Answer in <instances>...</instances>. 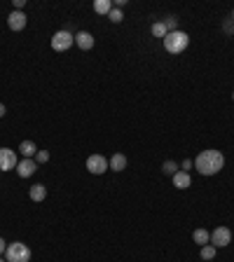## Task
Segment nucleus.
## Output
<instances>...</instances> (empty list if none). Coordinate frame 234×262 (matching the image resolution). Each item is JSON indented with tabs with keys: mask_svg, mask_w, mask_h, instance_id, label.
<instances>
[{
	"mask_svg": "<svg viewBox=\"0 0 234 262\" xmlns=\"http://www.w3.org/2000/svg\"><path fill=\"white\" fill-rule=\"evenodd\" d=\"M223 166H225V157L220 150H201L195 159V169L201 176H216L223 171Z\"/></svg>",
	"mask_w": 234,
	"mask_h": 262,
	"instance_id": "nucleus-1",
	"label": "nucleus"
},
{
	"mask_svg": "<svg viewBox=\"0 0 234 262\" xmlns=\"http://www.w3.org/2000/svg\"><path fill=\"white\" fill-rule=\"evenodd\" d=\"M188 45H190V36L185 31H171L164 37V49L169 54H180V52L188 49Z\"/></svg>",
	"mask_w": 234,
	"mask_h": 262,
	"instance_id": "nucleus-2",
	"label": "nucleus"
},
{
	"mask_svg": "<svg viewBox=\"0 0 234 262\" xmlns=\"http://www.w3.org/2000/svg\"><path fill=\"white\" fill-rule=\"evenodd\" d=\"M5 260L7 262H28L31 260V248H28L24 241H12V244H7Z\"/></svg>",
	"mask_w": 234,
	"mask_h": 262,
	"instance_id": "nucleus-3",
	"label": "nucleus"
},
{
	"mask_svg": "<svg viewBox=\"0 0 234 262\" xmlns=\"http://www.w3.org/2000/svg\"><path fill=\"white\" fill-rule=\"evenodd\" d=\"M75 45V36H73L71 31H56L54 36H52V49L54 52H66V49H71Z\"/></svg>",
	"mask_w": 234,
	"mask_h": 262,
	"instance_id": "nucleus-4",
	"label": "nucleus"
},
{
	"mask_svg": "<svg viewBox=\"0 0 234 262\" xmlns=\"http://www.w3.org/2000/svg\"><path fill=\"white\" fill-rule=\"evenodd\" d=\"M17 164H19V157H17V150L12 148H0V171H17Z\"/></svg>",
	"mask_w": 234,
	"mask_h": 262,
	"instance_id": "nucleus-5",
	"label": "nucleus"
},
{
	"mask_svg": "<svg viewBox=\"0 0 234 262\" xmlns=\"http://www.w3.org/2000/svg\"><path fill=\"white\" fill-rule=\"evenodd\" d=\"M87 171L94 173V176H103L106 171H110L108 159L103 154H91L89 159H87Z\"/></svg>",
	"mask_w": 234,
	"mask_h": 262,
	"instance_id": "nucleus-6",
	"label": "nucleus"
},
{
	"mask_svg": "<svg viewBox=\"0 0 234 262\" xmlns=\"http://www.w3.org/2000/svg\"><path fill=\"white\" fill-rule=\"evenodd\" d=\"M232 244V232H230V227H216L213 232H211V246H216V248H225V246Z\"/></svg>",
	"mask_w": 234,
	"mask_h": 262,
	"instance_id": "nucleus-7",
	"label": "nucleus"
},
{
	"mask_svg": "<svg viewBox=\"0 0 234 262\" xmlns=\"http://www.w3.org/2000/svg\"><path fill=\"white\" fill-rule=\"evenodd\" d=\"M28 24L26 19V12H19V9H14V12H9L7 17V26L12 28V31H24Z\"/></svg>",
	"mask_w": 234,
	"mask_h": 262,
	"instance_id": "nucleus-8",
	"label": "nucleus"
},
{
	"mask_svg": "<svg viewBox=\"0 0 234 262\" xmlns=\"http://www.w3.org/2000/svg\"><path fill=\"white\" fill-rule=\"evenodd\" d=\"M75 45L80 47L82 52H89V49H94V36L89 31H80V33H75Z\"/></svg>",
	"mask_w": 234,
	"mask_h": 262,
	"instance_id": "nucleus-9",
	"label": "nucleus"
},
{
	"mask_svg": "<svg viewBox=\"0 0 234 262\" xmlns=\"http://www.w3.org/2000/svg\"><path fill=\"white\" fill-rule=\"evenodd\" d=\"M36 171H38L36 159H21V162L17 164V173L21 176V178H31Z\"/></svg>",
	"mask_w": 234,
	"mask_h": 262,
	"instance_id": "nucleus-10",
	"label": "nucleus"
},
{
	"mask_svg": "<svg viewBox=\"0 0 234 262\" xmlns=\"http://www.w3.org/2000/svg\"><path fill=\"white\" fill-rule=\"evenodd\" d=\"M171 178H173V187H176V190H188V187H192V176H190L188 171L173 173Z\"/></svg>",
	"mask_w": 234,
	"mask_h": 262,
	"instance_id": "nucleus-11",
	"label": "nucleus"
},
{
	"mask_svg": "<svg viewBox=\"0 0 234 262\" xmlns=\"http://www.w3.org/2000/svg\"><path fill=\"white\" fill-rule=\"evenodd\" d=\"M28 197H31V201H45L47 199V187L42 185V183H36V185H31Z\"/></svg>",
	"mask_w": 234,
	"mask_h": 262,
	"instance_id": "nucleus-12",
	"label": "nucleus"
},
{
	"mask_svg": "<svg viewBox=\"0 0 234 262\" xmlns=\"http://www.w3.org/2000/svg\"><path fill=\"white\" fill-rule=\"evenodd\" d=\"M108 166H110V171H115V173L124 171V169H126V157H124V154H119V152H115L108 159Z\"/></svg>",
	"mask_w": 234,
	"mask_h": 262,
	"instance_id": "nucleus-13",
	"label": "nucleus"
},
{
	"mask_svg": "<svg viewBox=\"0 0 234 262\" xmlns=\"http://www.w3.org/2000/svg\"><path fill=\"white\" fill-rule=\"evenodd\" d=\"M19 152H21L24 159H33L38 152V145L33 143V141H21V143H19Z\"/></svg>",
	"mask_w": 234,
	"mask_h": 262,
	"instance_id": "nucleus-14",
	"label": "nucleus"
},
{
	"mask_svg": "<svg viewBox=\"0 0 234 262\" xmlns=\"http://www.w3.org/2000/svg\"><path fill=\"white\" fill-rule=\"evenodd\" d=\"M192 241H195L197 246L211 244V232H208V229H204V227H199V229H195V232H192Z\"/></svg>",
	"mask_w": 234,
	"mask_h": 262,
	"instance_id": "nucleus-15",
	"label": "nucleus"
},
{
	"mask_svg": "<svg viewBox=\"0 0 234 262\" xmlns=\"http://www.w3.org/2000/svg\"><path fill=\"white\" fill-rule=\"evenodd\" d=\"M113 7H115L113 0H96V2H94V12H96V14H106V17H108Z\"/></svg>",
	"mask_w": 234,
	"mask_h": 262,
	"instance_id": "nucleus-16",
	"label": "nucleus"
},
{
	"mask_svg": "<svg viewBox=\"0 0 234 262\" xmlns=\"http://www.w3.org/2000/svg\"><path fill=\"white\" fill-rule=\"evenodd\" d=\"M150 31H153V36H155V37H162V40L166 37V33H169V31H166V26H164V21H155Z\"/></svg>",
	"mask_w": 234,
	"mask_h": 262,
	"instance_id": "nucleus-17",
	"label": "nucleus"
},
{
	"mask_svg": "<svg viewBox=\"0 0 234 262\" xmlns=\"http://www.w3.org/2000/svg\"><path fill=\"white\" fill-rule=\"evenodd\" d=\"M216 253H218L216 246H211V244L201 246V260H213V258H216Z\"/></svg>",
	"mask_w": 234,
	"mask_h": 262,
	"instance_id": "nucleus-18",
	"label": "nucleus"
},
{
	"mask_svg": "<svg viewBox=\"0 0 234 262\" xmlns=\"http://www.w3.org/2000/svg\"><path fill=\"white\" fill-rule=\"evenodd\" d=\"M162 171L166 173V176H173V173H178L180 171V166L176 162H171V159H166V162L162 164Z\"/></svg>",
	"mask_w": 234,
	"mask_h": 262,
	"instance_id": "nucleus-19",
	"label": "nucleus"
},
{
	"mask_svg": "<svg viewBox=\"0 0 234 262\" xmlns=\"http://www.w3.org/2000/svg\"><path fill=\"white\" fill-rule=\"evenodd\" d=\"M108 19L113 21V24H119V21H124V14H122V9L113 7L110 9V14H108Z\"/></svg>",
	"mask_w": 234,
	"mask_h": 262,
	"instance_id": "nucleus-20",
	"label": "nucleus"
},
{
	"mask_svg": "<svg viewBox=\"0 0 234 262\" xmlns=\"http://www.w3.org/2000/svg\"><path fill=\"white\" fill-rule=\"evenodd\" d=\"M164 26H166L169 33H171V31H178V19H176V17H166V19H164Z\"/></svg>",
	"mask_w": 234,
	"mask_h": 262,
	"instance_id": "nucleus-21",
	"label": "nucleus"
},
{
	"mask_svg": "<svg viewBox=\"0 0 234 262\" xmlns=\"http://www.w3.org/2000/svg\"><path fill=\"white\" fill-rule=\"evenodd\" d=\"M49 162V152L47 150H38L36 152V164H47Z\"/></svg>",
	"mask_w": 234,
	"mask_h": 262,
	"instance_id": "nucleus-22",
	"label": "nucleus"
},
{
	"mask_svg": "<svg viewBox=\"0 0 234 262\" xmlns=\"http://www.w3.org/2000/svg\"><path fill=\"white\" fill-rule=\"evenodd\" d=\"M223 31L230 33V36H234V21H232V19H227L225 24H223Z\"/></svg>",
	"mask_w": 234,
	"mask_h": 262,
	"instance_id": "nucleus-23",
	"label": "nucleus"
},
{
	"mask_svg": "<svg viewBox=\"0 0 234 262\" xmlns=\"http://www.w3.org/2000/svg\"><path fill=\"white\" fill-rule=\"evenodd\" d=\"M190 169H192V159H185L180 164V171H190Z\"/></svg>",
	"mask_w": 234,
	"mask_h": 262,
	"instance_id": "nucleus-24",
	"label": "nucleus"
},
{
	"mask_svg": "<svg viewBox=\"0 0 234 262\" xmlns=\"http://www.w3.org/2000/svg\"><path fill=\"white\" fill-rule=\"evenodd\" d=\"M5 251H7V244H5V239L0 236V255H5Z\"/></svg>",
	"mask_w": 234,
	"mask_h": 262,
	"instance_id": "nucleus-25",
	"label": "nucleus"
},
{
	"mask_svg": "<svg viewBox=\"0 0 234 262\" xmlns=\"http://www.w3.org/2000/svg\"><path fill=\"white\" fill-rule=\"evenodd\" d=\"M5 115H7V108H5V103H0V119L5 117Z\"/></svg>",
	"mask_w": 234,
	"mask_h": 262,
	"instance_id": "nucleus-26",
	"label": "nucleus"
},
{
	"mask_svg": "<svg viewBox=\"0 0 234 262\" xmlns=\"http://www.w3.org/2000/svg\"><path fill=\"white\" fill-rule=\"evenodd\" d=\"M113 5H117V9H122L126 5V0H117V2H113Z\"/></svg>",
	"mask_w": 234,
	"mask_h": 262,
	"instance_id": "nucleus-27",
	"label": "nucleus"
},
{
	"mask_svg": "<svg viewBox=\"0 0 234 262\" xmlns=\"http://www.w3.org/2000/svg\"><path fill=\"white\" fill-rule=\"evenodd\" d=\"M232 21H234V9H232Z\"/></svg>",
	"mask_w": 234,
	"mask_h": 262,
	"instance_id": "nucleus-28",
	"label": "nucleus"
},
{
	"mask_svg": "<svg viewBox=\"0 0 234 262\" xmlns=\"http://www.w3.org/2000/svg\"><path fill=\"white\" fill-rule=\"evenodd\" d=\"M0 262H5V260H2V255H0Z\"/></svg>",
	"mask_w": 234,
	"mask_h": 262,
	"instance_id": "nucleus-29",
	"label": "nucleus"
},
{
	"mask_svg": "<svg viewBox=\"0 0 234 262\" xmlns=\"http://www.w3.org/2000/svg\"><path fill=\"white\" fill-rule=\"evenodd\" d=\"M232 101H234V91H232Z\"/></svg>",
	"mask_w": 234,
	"mask_h": 262,
	"instance_id": "nucleus-30",
	"label": "nucleus"
}]
</instances>
